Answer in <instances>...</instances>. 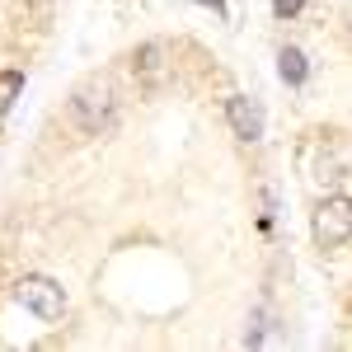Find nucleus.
Returning a JSON list of instances; mask_svg holds the SVG:
<instances>
[{
	"label": "nucleus",
	"instance_id": "11",
	"mask_svg": "<svg viewBox=\"0 0 352 352\" xmlns=\"http://www.w3.org/2000/svg\"><path fill=\"white\" fill-rule=\"evenodd\" d=\"M38 5H47V0H38Z\"/></svg>",
	"mask_w": 352,
	"mask_h": 352
},
{
	"label": "nucleus",
	"instance_id": "10",
	"mask_svg": "<svg viewBox=\"0 0 352 352\" xmlns=\"http://www.w3.org/2000/svg\"><path fill=\"white\" fill-rule=\"evenodd\" d=\"M197 5H207V10H212V14H221V19L230 14V5H226V0H197Z\"/></svg>",
	"mask_w": 352,
	"mask_h": 352
},
{
	"label": "nucleus",
	"instance_id": "8",
	"mask_svg": "<svg viewBox=\"0 0 352 352\" xmlns=\"http://www.w3.org/2000/svg\"><path fill=\"white\" fill-rule=\"evenodd\" d=\"M268 343V310H254V320L244 329V348H263Z\"/></svg>",
	"mask_w": 352,
	"mask_h": 352
},
{
	"label": "nucleus",
	"instance_id": "1",
	"mask_svg": "<svg viewBox=\"0 0 352 352\" xmlns=\"http://www.w3.org/2000/svg\"><path fill=\"white\" fill-rule=\"evenodd\" d=\"M310 235H315V244H320L324 254L348 249V235H352V202H348V192H333V197H324V202L315 207V217H310Z\"/></svg>",
	"mask_w": 352,
	"mask_h": 352
},
{
	"label": "nucleus",
	"instance_id": "6",
	"mask_svg": "<svg viewBox=\"0 0 352 352\" xmlns=\"http://www.w3.org/2000/svg\"><path fill=\"white\" fill-rule=\"evenodd\" d=\"M164 52H169L164 43H141V47L132 52V71L141 76V80H151V85H155V80L164 76Z\"/></svg>",
	"mask_w": 352,
	"mask_h": 352
},
{
	"label": "nucleus",
	"instance_id": "4",
	"mask_svg": "<svg viewBox=\"0 0 352 352\" xmlns=\"http://www.w3.org/2000/svg\"><path fill=\"white\" fill-rule=\"evenodd\" d=\"M226 122H230V132L240 136L244 146L263 141V104L254 94H230L226 99Z\"/></svg>",
	"mask_w": 352,
	"mask_h": 352
},
{
	"label": "nucleus",
	"instance_id": "9",
	"mask_svg": "<svg viewBox=\"0 0 352 352\" xmlns=\"http://www.w3.org/2000/svg\"><path fill=\"white\" fill-rule=\"evenodd\" d=\"M300 10H305V0H272V19H282V24L296 19Z\"/></svg>",
	"mask_w": 352,
	"mask_h": 352
},
{
	"label": "nucleus",
	"instance_id": "5",
	"mask_svg": "<svg viewBox=\"0 0 352 352\" xmlns=\"http://www.w3.org/2000/svg\"><path fill=\"white\" fill-rule=\"evenodd\" d=\"M277 76H282V85L287 89H300V85L310 80V56L300 52V47H277Z\"/></svg>",
	"mask_w": 352,
	"mask_h": 352
},
{
	"label": "nucleus",
	"instance_id": "3",
	"mask_svg": "<svg viewBox=\"0 0 352 352\" xmlns=\"http://www.w3.org/2000/svg\"><path fill=\"white\" fill-rule=\"evenodd\" d=\"M14 296H19V305H28L38 320H61V310H66V296H61V287H56L52 277H38V272L19 277Z\"/></svg>",
	"mask_w": 352,
	"mask_h": 352
},
{
	"label": "nucleus",
	"instance_id": "2",
	"mask_svg": "<svg viewBox=\"0 0 352 352\" xmlns=\"http://www.w3.org/2000/svg\"><path fill=\"white\" fill-rule=\"evenodd\" d=\"M113 113H118V99H113V89L104 80H89L71 99V118L80 122V132H89V136H99V132H109L113 127Z\"/></svg>",
	"mask_w": 352,
	"mask_h": 352
},
{
	"label": "nucleus",
	"instance_id": "7",
	"mask_svg": "<svg viewBox=\"0 0 352 352\" xmlns=\"http://www.w3.org/2000/svg\"><path fill=\"white\" fill-rule=\"evenodd\" d=\"M19 89H24V76H19V71H0V118L19 99Z\"/></svg>",
	"mask_w": 352,
	"mask_h": 352
}]
</instances>
